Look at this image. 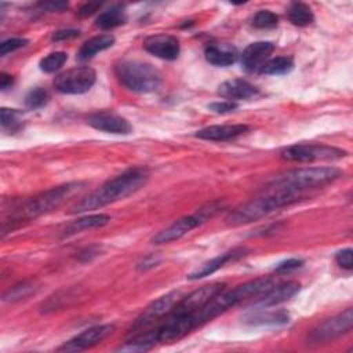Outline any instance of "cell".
I'll use <instances>...</instances> for the list:
<instances>
[{"label":"cell","mask_w":353,"mask_h":353,"mask_svg":"<svg viewBox=\"0 0 353 353\" xmlns=\"http://www.w3.org/2000/svg\"><path fill=\"white\" fill-rule=\"evenodd\" d=\"M50 99V94L46 88L43 87H36L33 90H30L26 97H25V105L29 109H40L44 105H47Z\"/></svg>","instance_id":"cell-29"},{"label":"cell","mask_w":353,"mask_h":353,"mask_svg":"<svg viewBox=\"0 0 353 353\" xmlns=\"http://www.w3.org/2000/svg\"><path fill=\"white\" fill-rule=\"evenodd\" d=\"M301 288V284L298 281H284V283H276L269 291L259 295L254 301H251V305L256 307H269L279 303H283L288 299H291Z\"/></svg>","instance_id":"cell-14"},{"label":"cell","mask_w":353,"mask_h":353,"mask_svg":"<svg viewBox=\"0 0 353 353\" xmlns=\"http://www.w3.org/2000/svg\"><path fill=\"white\" fill-rule=\"evenodd\" d=\"M14 84V77L11 74H7V73H0V88L1 91H6L8 88H11Z\"/></svg>","instance_id":"cell-39"},{"label":"cell","mask_w":353,"mask_h":353,"mask_svg":"<svg viewBox=\"0 0 353 353\" xmlns=\"http://www.w3.org/2000/svg\"><path fill=\"white\" fill-rule=\"evenodd\" d=\"M68 3L65 1H44V3H39L37 7L41 10V11H62L65 8H68Z\"/></svg>","instance_id":"cell-37"},{"label":"cell","mask_w":353,"mask_h":353,"mask_svg":"<svg viewBox=\"0 0 353 353\" xmlns=\"http://www.w3.org/2000/svg\"><path fill=\"white\" fill-rule=\"evenodd\" d=\"M290 321V314L285 310L268 312L262 307L258 312L250 313L245 317V323L251 325H284Z\"/></svg>","instance_id":"cell-22"},{"label":"cell","mask_w":353,"mask_h":353,"mask_svg":"<svg viewBox=\"0 0 353 353\" xmlns=\"http://www.w3.org/2000/svg\"><path fill=\"white\" fill-rule=\"evenodd\" d=\"M143 47L152 55L165 59V61L176 59L181 52V46H179L178 39L171 34H164V33H159V34L146 37L143 41Z\"/></svg>","instance_id":"cell-13"},{"label":"cell","mask_w":353,"mask_h":353,"mask_svg":"<svg viewBox=\"0 0 353 353\" xmlns=\"http://www.w3.org/2000/svg\"><path fill=\"white\" fill-rule=\"evenodd\" d=\"M112 221V218L108 214H92L83 216L80 219H76L70 222L62 232V237H70L73 234H77L83 230H90L95 228H102L108 225Z\"/></svg>","instance_id":"cell-21"},{"label":"cell","mask_w":353,"mask_h":353,"mask_svg":"<svg viewBox=\"0 0 353 353\" xmlns=\"http://www.w3.org/2000/svg\"><path fill=\"white\" fill-rule=\"evenodd\" d=\"M34 287L32 283H28V281H23V283H19L14 287H11L4 295H3V301H10V302H14V301H19V299H23L26 298L28 295H30L33 292Z\"/></svg>","instance_id":"cell-31"},{"label":"cell","mask_w":353,"mask_h":353,"mask_svg":"<svg viewBox=\"0 0 353 353\" xmlns=\"http://www.w3.org/2000/svg\"><path fill=\"white\" fill-rule=\"evenodd\" d=\"M222 208L221 201H211L205 205H203L200 210H197L194 214L185 215L179 219H176L174 223H171L168 228L159 232L156 236H153L152 243L153 244H167L171 241H175L185 234H188L194 228L200 226L210 218H212L219 210Z\"/></svg>","instance_id":"cell-6"},{"label":"cell","mask_w":353,"mask_h":353,"mask_svg":"<svg viewBox=\"0 0 353 353\" xmlns=\"http://www.w3.org/2000/svg\"><path fill=\"white\" fill-rule=\"evenodd\" d=\"M292 69H294V59L291 57L283 55V57L269 58L259 69V73L280 76V74L290 73Z\"/></svg>","instance_id":"cell-25"},{"label":"cell","mask_w":353,"mask_h":353,"mask_svg":"<svg viewBox=\"0 0 353 353\" xmlns=\"http://www.w3.org/2000/svg\"><path fill=\"white\" fill-rule=\"evenodd\" d=\"M97 80V73L91 66L69 69L54 79V87L62 94H84L91 90Z\"/></svg>","instance_id":"cell-10"},{"label":"cell","mask_w":353,"mask_h":353,"mask_svg":"<svg viewBox=\"0 0 353 353\" xmlns=\"http://www.w3.org/2000/svg\"><path fill=\"white\" fill-rule=\"evenodd\" d=\"M273 51L274 44L272 41L251 43L241 54V65L247 72H259Z\"/></svg>","instance_id":"cell-17"},{"label":"cell","mask_w":353,"mask_h":353,"mask_svg":"<svg viewBox=\"0 0 353 353\" xmlns=\"http://www.w3.org/2000/svg\"><path fill=\"white\" fill-rule=\"evenodd\" d=\"M207 62L215 66H229L237 61V50L232 44H216L212 43L205 47L204 51Z\"/></svg>","instance_id":"cell-20"},{"label":"cell","mask_w":353,"mask_h":353,"mask_svg":"<svg viewBox=\"0 0 353 353\" xmlns=\"http://www.w3.org/2000/svg\"><path fill=\"white\" fill-rule=\"evenodd\" d=\"M149 179V171L145 167H134L121 172L120 175L106 181L101 188L91 192L88 196L83 197L72 208V214L85 212L90 210H97L124 199L146 185Z\"/></svg>","instance_id":"cell-1"},{"label":"cell","mask_w":353,"mask_h":353,"mask_svg":"<svg viewBox=\"0 0 353 353\" xmlns=\"http://www.w3.org/2000/svg\"><path fill=\"white\" fill-rule=\"evenodd\" d=\"M306 196V192L269 183L259 196L232 211L226 216V223L232 226H240L258 221L281 207L291 205L305 199Z\"/></svg>","instance_id":"cell-2"},{"label":"cell","mask_w":353,"mask_h":353,"mask_svg":"<svg viewBox=\"0 0 353 353\" xmlns=\"http://www.w3.org/2000/svg\"><path fill=\"white\" fill-rule=\"evenodd\" d=\"M113 44H114V36L113 34H99V36L91 37L87 41H84V44L80 47L77 58L80 61L90 59L94 55H97L98 52L110 48Z\"/></svg>","instance_id":"cell-23"},{"label":"cell","mask_w":353,"mask_h":353,"mask_svg":"<svg viewBox=\"0 0 353 353\" xmlns=\"http://www.w3.org/2000/svg\"><path fill=\"white\" fill-rule=\"evenodd\" d=\"M113 331H114L113 324H102V325H95V327L87 328L85 331L73 336L70 341L65 342L61 347H58V350L59 352H80V350L90 349V347L98 345L99 342H102Z\"/></svg>","instance_id":"cell-12"},{"label":"cell","mask_w":353,"mask_h":353,"mask_svg":"<svg viewBox=\"0 0 353 353\" xmlns=\"http://www.w3.org/2000/svg\"><path fill=\"white\" fill-rule=\"evenodd\" d=\"M302 265H303L302 259H299V258H290V259H285V261L280 262L274 268V272L279 273V274H285V273H290L292 270L299 269Z\"/></svg>","instance_id":"cell-33"},{"label":"cell","mask_w":353,"mask_h":353,"mask_svg":"<svg viewBox=\"0 0 353 353\" xmlns=\"http://www.w3.org/2000/svg\"><path fill=\"white\" fill-rule=\"evenodd\" d=\"M287 15H288L290 22L296 25V26L310 25L313 22V19H314V15H313V11L310 10V7L307 4H305V3H301V1L292 3L288 7Z\"/></svg>","instance_id":"cell-26"},{"label":"cell","mask_w":353,"mask_h":353,"mask_svg":"<svg viewBox=\"0 0 353 353\" xmlns=\"http://www.w3.org/2000/svg\"><path fill=\"white\" fill-rule=\"evenodd\" d=\"M248 252H250V250L245 248V247H237V248H233L228 252H223V254L201 263L199 268H196L192 273L188 274V279L189 280H199V279H203L205 276H210V274L215 273L216 270H219L221 268H223L228 262L239 261L240 258L245 256Z\"/></svg>","instance_id":"cell-16"},{"label":"cell","mask_w":353,"mask_h":353,"mask_svg":"<svg viewBox=\"0 0 353 353\" xmlns=\"http://www.w3.org/2000/svg\"><path fill=\"white\" fill-rule=\"evenodd\" d=\"M0 124H1L3 131H7L10 134H15L23 127L22 113L17 109L1 108V110H0Z\"/></svg>","instance_id":"cell-27"},{"label":"cell","mask_w":353,"mask_h":353,"mask_svg":"<svg viewBox=\"0 0 353 353\" xmlns=\"http://www.w3.org/2000/svg\"><path fill=\"white\" fill-rule=\"evenodd\" d=\"M352 254H353L352 248H343V250L338 251V252L335 254V261H336V263H338L341 268H343V269H346V270H350V269L353 268V263H352Z\"/></svg>","instance_id":"cell-35"},{"label":"cell","mask_w":353,"mask_h":353,"mask_svg":"<svg viewBox=\"0 0 353 353\" xmlns=\"http://www.w3.org/2000/svg\"><path fill=\"white\" fill-rule=\"evenodd\" d=\"M99 7H101V3H85L84 6L80 7L79 15L80 17H88V15L94 14Z\"/></svg>","instance_id":"cell-38"},{"label":"cell","mask_w":353,"mask_h":353,"mask_svg":"<svg viewBox=\"0 0 353 353\" xmlns=\"http://www.w3.org/2000/svg\"><path fill=\"white\" fill-rule=\"evenodd\" d=\"M127 22V14L121 6H113L109 10L101 12L97 19L95 25L101 29H113Z\"/></svg>","instance_id":"cell-24"},{"label":"cell","mask_w":353,"mask_h":353,"mask_svg":"<svg viewBox=\"0 0 353 353\" xmlns=\"http://www.w3.org/2000/svg\"><path fill=\"white\" fill-rule=\"evenodd\" d=\"M29 41L26 39H22V37H12V39H8V40H4L1 44H0V55L4 57L10 52H14L22 47H25Z\"/></svg>","instance_id":"cell-32"},{"label":"cell","mask_w":353,"mask_h":353,"mask_svg":"<svg viewBox=\"0 0 353 353\" xmlns=\"http://www.w3.org/2000/svg\"><path fill=\"white\" fill-rule=\"evenodd\" d=\"M87 123L98 130V131H103V132H110V134H120V135H127L131 132L132 127L131 124L121 117L120 114L112 113V112H99V113H94L87 119Z\"/></svg>","instance_id":"cell-15"},{"label":"cell","mask_w":353,"mask_h":353,"mask_svg":"<svg viewBox=\"0 0 353 353\" xmlns=\"http://www.w3.org/2000/svg\"><path fill=\"white\" fill-rule=\"evenodd\" d=\"M277 23L279 17L269 10H261L252 18V26L256 29H273L277 26Z\"/></svg>","instance_id":"cell-30"},{"label":"cell","mask_w":353,"mask_h":353,"mask_svg":"<svg viewBox=\"0 0 353 353\" xmlns=\"http://www.w3.org/2000/svg\"><path fill=\"white\" fill-rule=\"evenodd\" d=\"M116 76L120 83L138 94L156 91L161 83L160 72L149 62L123 61L116 66Z\"/></svg>","instance_id":"cell-4"},{"label":"cell","mask_w":353,"mask_h":353,"mask_svg":"<svg viewBox=\"0 0 353 353\" xmlns=\"http://www.w3.org/2000/svg\"><path fill=\"white\" fill-rule=\"evenodd\" d=\"M247 124H216V125H208L199 131H196L194 137L205 141H216L223 142L229 139H234L248 131Z\"/></svg>","instance_id":"cell-18"},{"label":"cell","mask_w":353,"mask_h":353,"mask_svg":"<svg viewBox=\"0 0 353 353\" xmlns=\"http://www.w3.org/2000/svg\"><path fill=\"white\" fill-rule=\"evenodd\" d=\"M181 292L179 291H171L159 299L153 301L149 306L145 307V310L137 317L134 324L130 328L131 334H137L141 331H145L146 328L152 327L157 321L163 320L165 316L170 314V312L174 309V306L178 303L181 299Z\"/></svg>","instance_id":"cell-9"},{"label":"cell","mask_w":353,"mask_h":353,"mask_svg":"<svg viewBox=\"0 0 353 353\" xmlns=\"http://www.w3.org/2000/svg\"><path fill=\"white\" fill-rule=\"evenodd\" d=\"M80 30L79 29H62L58 30L52 34V40L54 41H63V40H70L74 37H79Z\"/></svg>","instance_id":"cell-36"},{"label":"cell","mask_w":353,"mask_h":353,"mask_svg":"<svg viewBox=\"0 0 353 353\" xmlns=\"http://www.w3.org/2000/svg\"><path fill=\"white\" fill-rule=\"evenodd\" d=\"M160 262L159 258L150 255V256H146L139 265H138V269H142V270H146V269H150L153 266H157V263Z\"/></svg>","instance_id":"cell-40"},{"label":"cell","mask_w":353,"mask_h":353,"mask_svg":"<svg viewBox=\"0 0 353 353\" xmlns=\"http://www.w3.org/2000/svg\"><path fill=\"white\" fill-rule=\"evenodd\" d=\"M347 153L339 148L324 143H295L281 150L280 157L287 161L312 163L319 160H336Z\"/></svg>","instance_id":"cell-7"},{"label":"cell","mask_w":353,"mask_h":353,"mask_svg":"<svg viewBox=\"0 0 353 353\" xmlns=\"http://www.w3.org/2000/svg\"><path fill=\"white\" fill-rule=\"evenodd\" d=\"M66 59H68L66 52L55 51V52H51L47 57L41 58L39 66H40V70L44 72V73H54V72L59 70L63 66Z\"/></svg>","instance_id":"cell-28"},{"label":"cell","mask_w":353,"mask_h":353,"mask_svg":"<svg viewBox=\"0 0 353 353\" xmlns=\"http://www.w3.org/2000/svg\"><path fill=\"white\" fill-rule=\"evenodd\" d=\"M223 288H225L223 283H211V284L203 285L192 291L186 296H182L171 312L178 314L194 313L199 309H201L208 301H211L216 294H219Z\"/></svg>","instance_id":"cell-11"},{"label":"cell","mask_w":353,"mask_h":353,"mask_svg":"<svg viewBox=\"0 0 353 353\" xmlns=\"http://www.w3.org/2000/svg\"><path fill=\"white\" fill-rule=\"evenodd\" d=\"M83 188L84 183L81 182H69L41 192L40 194L29 199L26 203L17 208V211L14 212V219L11 222L28 221L48 214L62 205L69 197L80 192Z\"/></svg>","instance_id":"cell-3"},{"label":"cell","mask_w":353,"mask_h":353,"mask_svg":"<svg viewBox=\"0 0 353 353\" xmlns=\"http://www.w3.org/2000/svg\"><path fill=\"white\" fill-rule=\"evenodd\" d=\"M342 176V171L335 167H310L288 171L279 178L273 179L270 185L285 186L295 190L310 193L330 182Z\"/></svg>","instance_id":"cell-5"},{"label":"cell","mask_w":353,"mask_h":353,"mask_svg":"<svg viewBox=\"0 0 353 353\" xmlns=\"http://www.w3.org/2000/svg\"><path fill=\"white\" fill-rule=\"evenodd\" d=\"M99 251H101V248H99V247H90V248H87L85 251L80 252V261L87 262V261H90V259H91V256L98 255V254H99Z\"/></svg>","instance_id":"cell-41"},{"label":"cell","mask_w":353,"mask_h":353,"mask_svg":"<svg viewBox=\"0 0 353 353\" xmlns=\"http://www.w3.org/2000/svg\"><path fill=\"white\" fill-rule=\"evenodd\" d=\"M218 94L229 101H240V99H250L258 95V88L251 83L243 79H232L226 80L218 87Z\"/></svg>","instance_id":"cell-19"},{"label":"cell","mask_w":353,"mask_h":353,"mask_svg":"<svg viewBox=\"0 0 353 353\" xmlns=\"http://www.w3.org/2000/svg\"><path fill=\"white\" fill-rule=\"evenodd\" d=\"M208 109L214 113H218V114H225V113H230L233 112L234 109H237V102H233V101H218V102H212L208 105Z\"/></svg>","instance_id":"cell-34"},{"label":"cell","mask_w":353,"mask_h":353,"mask_svg":"<svg viewBox=\"0 0 353 353\" xmlns=\"http://www.w3.org/2000/svg\"><path fill=\"white\" fill-rule=\"evenodd\" d=\"M353 325V310L352 307L345 309L342 313L332 316L319 325H316L307 335V343L319 345L330 342L352 330Z\"/></svg>","instance_id":"cell-8"}]
</instances>
